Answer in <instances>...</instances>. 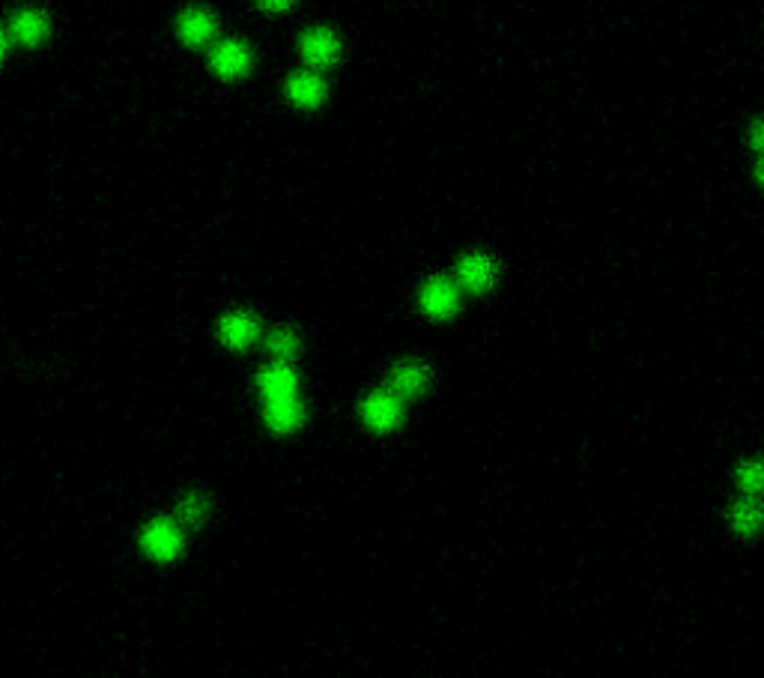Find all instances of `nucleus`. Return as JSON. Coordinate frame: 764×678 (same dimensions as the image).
I'll use <instances>...</instances> for the list:
<instances>
[{
  "mask_svg": "<svg viewBox=\"0 0 764 678\" xmlns=\"http://www.w3.org/2000/svg\"><path fill=\"white\" fill-rule=\"evenodd\" d=\"M141 544H144V550H147L153 559L171 562V559H177L180 550H183V532H180V526H177L174 520L159 517V520H153V523L144 529Z\"/></svg>",
  "mask_w": 764,
  "mask_h": 678,
  "instance_id": "1",
  "label": "nucleus"
},
{
  "mask_svg": "<svg viewBox=\"0 0 764 678\" xmlns=\"http://www.w3.org/2000/svg\"><path fill=\"white\" fill-rule=\"evenodd\" d=\"M362 419H365L368 428H374L380 434L394 431L400 425V419H403V404H400V398L394 392L377 389V392H371L362 401Z\"/></svg>",
  "mask_w": 764,
  "mask_h": 678,
  "instance_id": "2",
  "label": "nucleus"
},
{
  "mask_svg": "<svg viewBox=\"0 0 764 678\" xmlns=\"http://www.w3.org/2000/svg\"><path fill=\"white\" fill-rule=\"evenodd\" d=\"M421 308L424 314L436 317V320H445L451 317L457 308H460V287L451 281V278H430L424 287H421Z\"/></svg>",
  "mask_w": 764,
  "mask_h": 678,
  "instance_id": "3",
  "label": "nucleus"
},
{
  "mask_svg": "<svg viewBox=\"0 0 764 678\" xmlns=\"http://www.w3.org/2000/svg\"><path fill=\"white\" fill-rule=\"evenodd\" d=\"M341 54V42L329 27H311L302 33V57L311 69H329Z\"/></svg>",
  "mask_w": 764,
  "mask_h": 678,
  "instance_id": "4",
  "label": "nucleus"
},
{
  "mask_svg": "<svg viewBox=\"0 0 764 678\" xmlns=\"http://www.w3.org/2000/svg\"><path fill=\"white\" fill-rule=\"evenodd\" d=\"M457 284L469 293H484L496 284V263L487 254H466L457 263Z\"/></svg>",
  "mask_w": 764,
  "mask_h": 678,
  "instance_id": "5",
  "label": "nucleus"
},
{
  "mask_svg": "<svg viewBox=\"0 0 764 678\" xmlns=\"http://www.w3.org/2000/svg\"><path fill=\"white\" fill-rule=\"evenodd\" d=\"M427 383H430V371L421 365V362H415V359H406V362H397L394 368H391V374H388V392H394L400 401L403 398H415V395H421L424 389H427Z\"/></svg>",
  "mask_w": 764,
  "mask_h": 678,
  "instance_id": "6",
  "label": "nucleus"
},
{
  "mask_svg": "<svg viewBox=\"0 0 764 678\" xmlns=\"http://www.w3.org/2000/svg\"><path fill=\"white\" fill-rule=\"evenodd\" d=\"M257 386H260L266 404H272V401H290V398H296L299 377L293 374V368H290L287 362H275V365H269V368L260 371Z\"/></svg>",
  "mask_w": 764,
  "mask_h": 678,
  "instance_id": "7",
  "label": "nucleus"
},
{
  "mask_svg": "<svg viewBox=\"0 0 764 678\" xmlns=\"http://www.w3.org/2000/svg\"><path fill=\"white\" fill-rule=\"evenodd\" d=\"M251 69V48L239 39L218 42L212 51V72L221 78H239Z\"/></svg>",
  "mask_w": 764,
  "mask_h": 678,
  "instance_id": "8",
  "label": "nucleus"
},
{
  "mask_svg": "<svg viewBox=\"0 0 764 678\" xmlns=\"http://www.w3.org/2000/svg\"><path fill=\"white\" fill-rule=\"evenodd\" d=\"M218 335H221V341H224L227 347L242 350V347H248V344H254V341L260 338V323H257V317L248 314V311H230L227 317H221Z\"/></svg>",
  "mask_w": 764,
  "mask_h": 678,
  "instance_id": "9",
  "label": "nucleus"
},
{
  "mask_svg": "<svg viewBox=\"0 0 764 678\" xmlns=\"http://www.w3.org/2000/svg\"><path fill=\"white\" fill-rule=\"evenodd\" d=\"M287 93L299 108H317L326 99V81L314 72V69H302L296 75H290L287 81Z\"/></svg>",
  "mask_w": 764,
  "mask_h": 678,
  "instance_id": "10",
  "label": "nucleus"
},
{
  "mask_svg": "<svg viewBox=\"0 0 764 678\" xmlns=\"http://www.w3.org/2000/svg\"><path fill=\"white\" fill-rule=\"evenodd\" d=\"M6 33L21 45H39L48 33V18L39 9H21V12L12 15Z\"/></svg>",
  "mask_w": 764,
  "mask_h": 678,
  "instance_id": "11",
  "label": "nucleus"
},
{
  "mask_svg": "<svg viewBox=\"0 0 764 678\" xmlns=\"http://www.w3.org/2000/svg\"><path fill=\"white\" fill-rule=\"evenodd\" d=\"M305 422V407L299 404V398L290 401H272L266 404V428L275 434H290Z\"/></svg>",
  "mask_w": 764,
  "mask_h": 678,
  "instance_id": "12",
  "label": "nucleus"
},
{
  "mask_svg": "<svg viewBox=\"0 0 764 678\" xmlns=\"http://www.w3.org/2000/svg\"><path fill=\"white\" fill-rule=\"evenodd\" d=\"M177 30L186 45H206L215 36V18L206 9H186L177 21Z\"/></svg>",
  "mask_w": 764,
  "mask_h": 678,
  "instance_id": "13",
  "label": "nucleus"
},
{
  "mask_svg": "<svg viewBox=\"0 0 764 678\" xmlns=\"http://www.w3.org/2000/svg\"><path fill=\"white\" fill-rule=\"evenodd\" d=\"M732 526L741 535H756L764 526V505L756 496H747L732 505Z\"/></svg>",
  "mask_w": 764,
  "mask_h": 678,
  "instance_id": "14",
  "label": "nucleus"
},
{
  "mask_svg": "<svg viewBox=\"0 0 764 678\" xmlns=\"http://www.w3.org/2000/svg\"><path fill=\"white\" fill-rule=\"evenodd\" d=\"M266 347L275 356V362H287L299 353V338H296L293 329H275V332H269Z\"/></svg>",
  "mask_w": 764,
  "mask_h": 678,
  "instance_id": "15",
  "label": "nucleus"
},
{
  "mask_svg": "<svg viewBox=\"0 0 764 678\" xmlns=\"http://www.w3.org/2000/svg\"><path fill=\"white\" fill-rule=\"evenodd\" d=\"M738 484L747 496L764 493V460H744L738 466Z\"/></svg>",
  "mask_w": 764,
  "mask_h": 678,
  "instance_id": "16",
  "label": "nucleus"
},
{
  "mask_svg": "<svg viewBox=\"0 0 764 678\" xmlns=\"http://www.w3.org/2000/svg\"><path fill=\"white\" fill-rule=\"evenodd\" d=\"M206 511H209V502H206L203 493H186L183 502L177 505V517H180L186 526H200L203 517H206Z\"/></svg>",
  "mask_w": 764,
  "mask_h": 678,
  "instance_id": "17",
  "label": "nucleus"
},
{
  "mask_svg": "<svg viewBox=\"0 0 764 678\" xmlns=\"http://www.w3.org/2000/svg\"><path fill=\"white\" fill-rule=\"evenodd\" d=\"M750 147L764 153V120H756V123H753V129H750Z\"/></svg>",
  "mask_w": 764,
  "mask_h": 678,
  "instance_id": "18",
  "label": "nucleus"
},
{
  "mask_svg": "<svg viewBox=\"0 0 764 678\" xmlns=\"http://www.w3.org/2000/svg\"><path fill=\"white\" fill-rule=\"evenodd\" d=\"M290 6H293V3H284V0H281V3H272V0H263V3H260V9H275V12H284V9H290Z\"/></svg>",
  "mask_w": 764,
  "mask_h": 678,
  "instance_id": "19",
  "label": "nucleus"
},
{
  "mask_svg": "<svg viewBox=\"0 0 764 678\" xmlns=\"http://www.w3.org/2000/svg\"><path fill=\"white\" fill-rule=\"evenodd\" d=\"M756 180H759V183L764 186V156L759 159V162H756Z\"/></svg>",
  "mask_w": 764,
  "mask_h": 678,
  "instance_id": "20",
  "label": "nucleus"
}]
</instances>
